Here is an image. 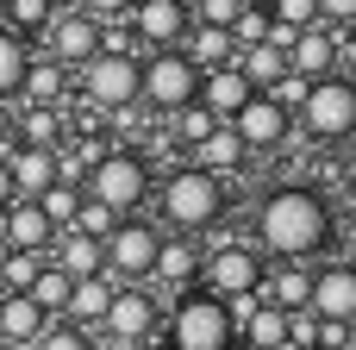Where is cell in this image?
<instances>
[{
  "instance_id": "obj_22",
  "label": "cell",
  "mask_w": 356,
  "mask_h": 350,
  "mask_svg": "<svg viewBox=\"0 0 356 350\" xmlns=\"http://www.w3.org/2000/svg\"><path fill=\"white\" fill-rule=\"evenodd\" d=\"M275 313H300L313 301V269L307 263H282V269H263V288H257Z\"/></svg>"
},
{
  "instance_id": "obj_48",
  "label": "cell",
  "mask_w": 356,
  "mask_h": 350,
  "mask_svg": "<svg viewBox=\"0 0 356 350\" xmlns=\"http://www.w3.org/2000/svg\"><path fill=\"white\" fill-rule=\"evenodd\" d=\"M257 6H263V0H257Z\"/></svg>"
},
{
  "instance_id": "obj_12",
  "label": "cell",
  "mask_w": 356,
  "mask_h": 350,
  "mask_svg": "<svg viewBox=\"0 0 356 350\" xmlns=\"http://www.w3.org/2000/svg\"><path fill=\"white\" fill-rule=\"evenodd\" d=\"M44 56H56L63 69H81V63H94L100 56V25L88 19V13H50V25H44Z\"/></svg>"
},
{
  "instance_id": "obj_44",
  "label": "cell",
  "mask_w": 356,
  "mask_h": 350,
  "mask_svg": "<svg viewBox=\"0 0 356 350\" xmlns=\"http://www.w3.org/2000/svg\"><path fill=\"white\" fill-rule=\"evenodd\" d=\"M6 257H13V250H6V238H0V263H6Z\"/></svg>"
},
{
  "instance_id": "obj_3",
  "label": "cell",
  "mask_w": 356,
  "mask_h": 350,
  "mask_svg": "<svg viewBox=\"0 0 356 350\" xmlns=\"http://www.w3.org/2000/svg\"><path fill=\"white\" fill-rule=\"evenodd\" d=\"M81 182H88L81 194H88V200H100V207H106V213H119V219H125V213H138V207L150 200V163H144L138 150H119V144H113V150H106Z\"/></svg>"
},
{
  "instance_id": "obj_14",
  "label": "cell",
  "mask_w": 356,
  "mask_h": 350,
  "mask_svg": "<svg viewBox=\"0 0 356 350\" xmlns=\"http://www.w3.org/2000/svg\"><path fill=\"white\" fill-rule=\"evenodd\" d=\"M225 125L244 138V150H275V144L288 138V125H294V119H288V113H282L269 94H250V100H244V106H238Z\"/></svg>"
},
{
  "instance_id": "obj_4",
  "label": "cell",
  "mask_w": 356,
  "mask_h": 350,
  "mask_svg": "<svg viewBox=\"0 0 356 350\" xmlns=\"http://www.w3.org/2000/svg\"><path fill=\"white\" fill-rule=\"evenodd\" d=\"M232 344H238V332H232L225 301H213L207 288L175 294V307H169V350H232Z\"/></svg>"
},
{
  "instance_id": "obj_47",
  "label": "cell",
  "mask_w": 356,
  "mask_h": 350,
  "mask_svg": "<svg viewBox=\"0 0 356 350\" xmlns=\"http://www.w3.org/2000/svg\"><path fill=\"white\" fill-rule=\"evenodd\" d=\"M350 144H356V132H350Z\"/></svg>"
},
{
  "instance_id": "obj_46",
  "label": "cell",
  "mask_w": 356,
  "mask_h": 350,
  "mask_svg": "<svg viewBox=\"0 0 356 350\" xmlns=\"http://www.w3.org/2000/svg\"><path fill=\"white\" fill-rule=\"evenodd\" d=\"M0 350H13V344H0Z\"/></svg>"
},
{
  "instance_id": "obj_29",
  "label": "cell",
  "mask_w": 356,
  "mask_h": 350,
  "mask_svg": "<svg viewBox=\"0 0 356 350\" xmlns=\"http://www.w3.org/2000/svg\"><path fill=\"white\" fill-rule=\"evenodd\" d=\"M69 288H75V282H69L63 269H50V263H44V269H38V282L25 288V301H31L44 319H63V307H69Z\"/></svg>"
},
{
  "instance_id": "obj_31",
  "label": "cell",
  "mask_w": 356,
  "mask_h": 350,
  "mask_svg": "<svg viewBox=\"0 0 356 350\" xmlns=\"http://www.w3.org/2000/svg\"><path fill=\"white\" fill-rule=\"evenodd\" d=\"M25 63H31L25 38H13V31L0 25V100H13V94H19V81H25Z\"/></svg>"
},
{
  "instance_id": "obj_7",
  "label": "cell",
  "mask_w": 356,
  "mask_h": 350,
  "mask_svg": "<svg viewBox=\"0 0 356 350\" xmlns=\"http://www.w3.org/2000/svg\"><path fill=\"white\" fill-rule=\"evenodd\" d=\"M263 250L257 244H238V238H225V244H213L207 257H200V288L213 294V301H238V294H257L263 288Z\"/></svg>"
},
{
  "instance_id": "obj_32",
  "label": "cell",
  "mask_w": 356,
  "mask_h": 350,
  "mask_svg": "<svg viewBox=\"0 0 356 350\" xmlns=\"http://www.w3.org/2000/svg\"><path fill=\"white\" fill-rule=\"evenodd\" d=\"M69 232H81V238H94V244H106V238L119 232V213H106L100 200H88V194H81V207H75V225H69Z\"/></svg>"
},
{
  "instance_id": "obj_18",
  "label": "cell",
  "mask_w": 356,
  "mask_h": 350,
  "mask_svg": "<svg viewBox=\"0 0 356 350\" xmlns=\"http://www.w3.org/2000/svg\"><path fill=\"white\" fill-rule=\"evenodd\" d=\"M0 238H6V250H31V257H44L50 250V219L38 213V200H13L6 213H0Z\"/></svg>"
},
{
  "instance_id": "obj_6",
  "label": "cell",
  "mask_w": 356,
  "mask_h": 350,
  "mask_svg": "<svg viewBox=\"0 0 356 350\" xmlns=\"http://www.w3.org/2000/svg\"><path fill=\"white\" fill-rule=\"evenodd\" d=\"M106 250V282L113 288H144L150 282V269H156V250H163V225H150V219H119V232L100 244Z\"/></svg>"
},
{
  "instance_id": "obj_2",
  "label": "cell",
  "mask_w": 356,
  "mask_h": 350,
  "mask_svg": "<svg viewBox=\"0 0 356 350\" xmlns=\"http://www.w3.org/2000/svg\"><path fill=\"white\" fill-rule=\"evenodd\" d=\"M225 182L219 175H207V169H175L163 188H156V213L175 225V232H207V225H219L225 219Z\"/></svg>"
},
{
  "instance_id": "obj_27",
  "label": "cell",
  "mask_w": 356,
  "mask_h": 350,
  "mask_svg": "<svg viewBox=\"0 0 356 350\" xmlns=\"http://www.w3.org/2000/svg\"><path fill=\"white\" fill-rule=\"evenodd\" d=\"M6 132H13V144H31V150H63V113H56V106H25Z\"/></svg>"
},
{
  "instance_id": "obj_36",
  "label": "cell",
  "mask_w": 356,
  "mask_h": 350,
  "mask_svg": "<svg viewBox=\"0 0 356 350\" xmlns=\"http://www.w3.org/2000/svg\"><path fill=\"white\" fill-rule=\"evenodd\" d=\"M244 6H250V0H194L188 13H194V25H213V31H232Z\"/></svg>"
},
{
  "instance_id": "obj_42",
  "label": "cell",
  "mask_w": 356,
  "mask_h": 350,
  "mask_svg": "<svg viewBox=\"0 0 356 350\" xmlns=\"http://www.w3.org/2000/svg\"><path fill=\"white\" fill-rule=\"evenodd\" d=\"M13 207V175H6V163H0V213Z\"/></svg>"
},
{
  "instance_id": "obj_17",
  "label": "cell",
  "mask_w": 356,
  "mask_h": 350,
  "mask_svg": "<svg viewBox=\"0 0 356 350\" xmlns=\"http://www.w3.org/2000/svg\"><path fill=\"white\" fill-rule=\"evenodd\" d=\"M44 263H50V269H63L69 282H88V276H100V269H106V250H100L94 238H81V232H56V238H50V250H44Z\"/></svg>"
},
{
  "instance_id": "obj_11",
  "label": "cell",
  "mask_w": 356,
  "mask_h": 350,
  "mask_svg": "<svg viewBox=\"0 0 356 350\" xmlns=\"http://www.w3.org/2000/svg\"><path fill=\"white\" fill-rule=\"evenodd\" d=\"M313 319L325 326H356V263H319L313 269V301H307Z\"/></svg>"
},
{
  "instance_id": "obj_1",
  "label": "cell",
  "mask_w": 356,
  "mask_h": 350,
  "mask_svg": "<svg viewBox=\"0 0 356 350\" xmlns=\"http://www.w3.org/2000/svg\"><path fill=\"white\" fill-rule=\"evenodd\" d=\"M332 244V200L307 182L269 188L257 200V250L282 257V263H307Z\"/></svg>"
},
{
  "instance_id": "obj_37",
  "label": "cell",
  "mask_w": 356,
  "mask_h": 350,
  "mask_svg": "<svg viewBox=\"0 0 356 350\" xmlns=\"http://www.w3.org/2000/svg\"><path fill=\"white\" fill-rule=\"evenodd\" d=\"M31 350H94V338L56 319V326H44V338H38V344H31Z\"/></svg>"
},
{
  "instance_id": "obj_43",
  "label": "cell",
  "mask_w": 356,
  "mask_h": 350,
  "mask_svg": "<svg viewBox=\"0 0 356 350\" xmlns=\"http://www.w3.org/2000/svg\"><path fill=\"white\" fill-rule=\"evenodd\" d=\"M44 6H50V13H75V0H44Z\"/></svg>"
},
{
  "instance_id": "obj_38",
  "label": "cell",
  "mask_w": 356,
  "mask_h": 350,
  "mask_svg": "<svg viewBox=\"0 0 356 350\" xmlns=\"http://www.w3.org/2000/svg\"><path fill=\"white\" fill-rule=\"evenodd\" d=\"M288 350H319V319L300 307V313H288Z\"/></svg>"
},
{
  "instance_id": "obj_23",
  "label": "cell",
  "mask_w": 356,
  "mask_h": 350,
  "mask_svg": "<svg viewBox=\"0 0 356 350\" xmlns=\"http://www.w3.org/2000/svg\"><path fill=\"white\" fill-rule=\"evenodd\" d=\"M44 326H56V319H44L25 294H0V344L13 350H31L38 338H44Z\"/></svg>"
},
{
  "instance_id": "obj_19",
  "label": "cell",
  "mask_w": 356,
  "mask_h": 350,
  "mask_svg": "<svg viewBox=\"0 0 356 350\" xmlns=\"http://www.w3.org/2000/svg\"><path fill=\"white\" fill-rule=\"evenodd\" d=\"M188 157H194V169H207V175H219V182H225V175H238V169L250 163V150H244V138H238L232 125H213Z\"/></svg>"
},
{
  "instance_id": "obj_30",
  "label": "cell",
  "mask_w": 356,
  "mask_h": 350,
  "mask_svg": "<svg viewBox=\"0 0 356 350\" xmlns=\"http://www.w3.org/2000/svg\"><path fill=\"white\" fill-rule=\"evenodd\" d=\"M75 207H81V188H75V182H50V188L38 194V213L50 219V232H69V225H75Z\"/></svg>"
},
{
  "instance_id": "obj_25",
  "label": "cell",
  "mask_w": 356,
  "mask_h": 350,
  "mask_svg": "<svg viewBox=\"0 0 356 350\" xmlns=\"http://www.w3.org/2000/svg\"><path fill=\"white\" fill-rule=\"evenodd\" d=\"M250 94H257V88H250L238 69H213V75H200V100H194V106H207V113L225 125V119H232V113H238Z\"/></svg>"
},
{
  "instance_id": "obj_5",
  "label": "cell",
  "mask_w": 356,
  "mask_h": 350,
  "mask_svg": "<svg viewBox=\"0 0 356 350\" xmlns=\"http://www.w3.org/2000/svg\"><path fill=\"white\" fill-rule=\"evenodd\" d=\"M138 100L150 113H181L200 100V69L181 50H150V63H138Z\"/></svg>"
},
{
  "instance_id": "obj_16",
  "label": "cell",
  "mask_w": 356,
  "mask_h": 350,
  "mask_svg": "<svg viewBox=\"0 0 356 350\" xmlns=\"http://www.w3.org/2000/svg\"><path fill=\"white\" fill-rule=\"evenodd\" d=\"M288 75H300V81L338 75V31H325V25L294 31V44H288Z\"/></svg>"
},
{
  "instance_id": "obj_24",
  "label": "cell",
  "mask_w": 356,
  "mask_h": 350,
  "mask_svg": "<svg viewBox=\"0 0 356 350\" xmlns=\"http://www.w3.org/2000/svg\"><path fill=\"white\" fill-rule=\"evenodd\" d=\"M181 56H188L200 75H213V69H232V63H238V44H232V31L188 25V38H181Z\"/></svg>"
},
{
  "instance_id": "obj_41",
  "label": "cell",
  "mask_w": 356,
  "mask_h": 350,
  "mask_svg": "<svg viewBox=\"0 0 356 350\" xmlns=\"http://www.w3.org/2000/svg\"><path fill=\"white\" fill-rule=\"evenodd\" d=\"M338 75L356 81V25H350V31H338Z\"/></svg>"
},
{
  "instance_id": "obj_45",
  "label": "cell",
  "mask_w": 356,
  "mask_h": 350,
  "mask_svg": "<svg viewBox=\"0 0 356 350\" xmlns=\"http://www.w3.org/2000/svg\"><path fill=\"white\" fill-rule=\"evenodd\" d=\"M181 6H194V0H181Z\"/></svg>"
},
{
  "instance_id": "obj_9",
  "label": "cell",
  "mask_w": 356,
  "mask_h": 350,
  "mask_svg": "<svg viewBox=\"0 0 356 350\" xmlns=\"http://www.w3.org/2000/svg\"><path fill=\"white\" fill-rule=\"evenodd\" d=\"M81 94L94 113H131L138 106V56L100 50L94 63H81Z\"/></svg>"
},
{
  "instance_id": "obj_33",
  "label": "cell",
  "mask_w": 356,
  "mask_h": 350,
  "mask_svg": "<svg viewBox=\"0 0 356 350\" xmlns=\"http://www.w3.org/2000/svg\"><path fill=\"white\" fill-rule=\"evenodd\" d=\"M38 269H44V257H31V250H13V257L0 263V294H25V288L38 282Z\"/></svg>"
},
{
  "instance_id": "obj_15",
  "label": "cell",
  "mask_w": 356,
  "mask_h": 350,
  "mask_svg": "<svg viewBox=\"0 0 356 350\" xmlns=\"http://www.w3.org/2000/svg\"><path fill=\"white\" fill-rule=\"evenodd\" d=\"M0 163L13 175V200H38L50 182H56V150H31V144H0Z\"/></svg>"
},
{
  "instance_id": "obj_8",
  "label": "cell",
  "mask_w": 356,
  "mask_h": 350,
  "mask_svg": "<svg viewBox=\"0 0 356 350\" xmlns=\"http://www.w3.org/2000/svg\"><path fill=\"white\" fill-rule=\"evenodd\" d=\"M294 119H300V125H307L319 144H344V138L356 132V81H344V75L313 81Z\"/></svg>"
},
{
  "instance_id": "obj_20",
  "label": "cell",
  "mask_w": 356,
  "mask_h": 350,
  "mask_svg": "<svg viewBox=\"0 0 356 350\" xmlns=\"http://www.w3.org/2000/svg\"><path fill=\"white\" fill-rule=\"evenodd\" d=\"M113 294H119V288H113L106 276L75 282V288H69V307H63V326H75V332H88V338H94V332H100V319H106V307H113Z\"/></svg>"
},
{
  "instance_id": "obj_13",
  "label": "cell",
  "mask_w": 356,
  "mask_h": 350,
  "mask_svg": "<svg viewBox=\"0 0 356 350\" xmlns=\"http://www.w3.org/2000/svg\"><path fill=\"white\" fill-rule=\"evenodd\" d=\"M188 25H194V13H188L181 0H131V31H138L150 50H181Z\"/></svg>"
},
{
  "instance_id": "obj_35",
  "label": "cell",
  "mask_w": 356,
  "mask_h": 350,
  "mask_svg": "<svg viewBox=\"0 0 356 350\" xmlns=\"http://www.w3.org/2000/svg\"><path fill=\"white\" fill-rule=\"evenodd\" d=\"M232 44H238V50H257V44H269V13H263L257 0L238 13V25H232Z\"/></svg>"
},
{
  "instance_id": "obj_40",
  "label": "cell",
  "mask_w": 356,
  "mask_h": 350,
  "mask_svg": "<svg viewBox=\"0 0 356 350\" xmlns=\"http://www.w3.org/2000/svg\"><path fill=\"white\" fill-rule=\"evenodd\" d=\"M75 13H88L94 25H106V19H119V13H131V0H75Z\"/></svg>"
},
{
  "instance_id": "obj_34",
  "label": "cell",
  "mask_w": 356,
  "mask_h": 350,
  "mask_svg": "<svg viewBox=\"0 0 356 350\" xmlns=\"http://www.w3.org/2000/svg\"><path fill=\"white\" fill-rule=\"evenodd\" d=\"M213 125H219V119H213L207 106H181V113H169V132H175V144H188V150H194Z\"/></svg>"
},
{
  "instance_id": "obj_10",
  "label": "cell",
  "mask_w": 356,
  "mask_h": 350,
  "mask_svg": "<svg viewBox=\"0 0 356 350\" xmlns=\"http://www.w3.org/2000/svg\"><path fill=\"white\" fill-rule=\"evenodd\" d=\"M156 326H163V307H156V294L150 288H119L113 294V307H106V319H100V332L113 338V350H138L156 338Z\"/></svg>"
},
{
  "instance_id": "obj_26",
  "label": "cell",
  "mask_w": 356,
  "mask_h": 350,
  "mask_svg": "<svg viewBox=\"0 0 356 350\" xmlns=\"http://www.w3.org/2000/svg\"><path fill=\"white\" fill-rule=\"evenodd\" d=\"M19 94H25V106H56V100L69 94V69H63L56 56H31V63H25Z\"/></svg>"
},
{
  "instance_id": "obj_21",
  "label": "cell",
  "mask_w": 356,
  "mask_h": 350,
  "mask_svg": "<svg viewBox=\"0 0 356 350\" xmlns=\"http://www.w3.org/2000/svg\"><path fill=\"white\" fill-rule=\"evenodd\" d=\"M150 282H163L169 294H188V288H200V250H194L188 238H163Z\"/></svg>"
},
{
  "instance_id": "obj_28",
  "label": "cell",
  "mask_w": 356,
  "mask_h": 350,
  "mask_svg": "<svg viewBox=\"0 0 356 350\" xmlns=\"http://www.w3.org/2000/svg\"><path fill=\"white\" fill-rule=\"evenodd\" d=\"M238 338H244L250 350H288V313H275V307L263 301V307L238 326Z\"/></svg>"
},
{
  "instance_id": "obj_39",
  "label": "cell",
  "mask_w": 356,
  "mask_h": 350,
  "mask_svg": "<svg viewBox=\"0 0 356 350\" xmlns=\"http://www.w3.org/2000/svg\"><path fill=\"white\" fill-rule=\"evenodd\" d=\"M319 25H325V31H350L356 25V0H319Z\"/></svg>"
}]
</instances>
